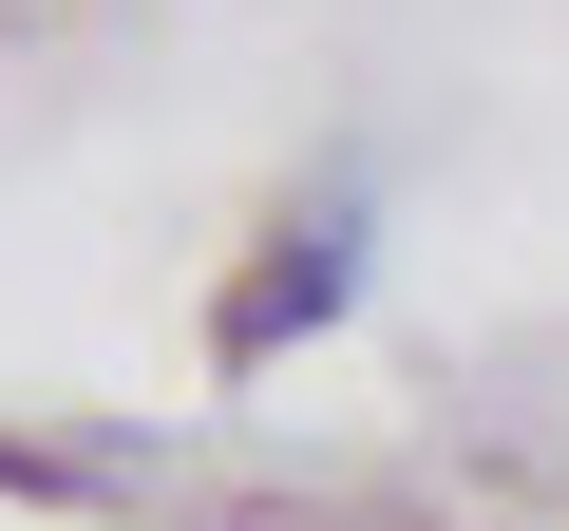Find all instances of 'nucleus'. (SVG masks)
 Returning <instances> with one entry per match:
<instances>
[{
	"instance_id": "nucleus-1",
	"label": "nucleus",
	"mask_w": 569,
	"mask_h": 531,
	"mask_svg": "<svg viewBox=\"0 0 569 531\" xmlns=\"http://www.w3.org/2000/svg\"><path fill=\"white\" fill-rule=\"evenodd\" d=\"M342 285H361V190H305V209L266 228L247 304H228L209 342H228V361H284V342H323V323H342Z\"/></svg>"
},
{
	"instance_id": "nucleus-2",
	"label": "nucleus",
	"mask_w": 569,
	"mask_h": 531,
	"mask_svg": "<svg viewBox=\"0 0 569 531\" xmlns=\"http://www.w3.org/2000/svg\"><path fill=\"white\" fill-rule=\"evenodd\" d=\"M0 493H77V455H39V437H0Z\"/></svg>"
}]
</instances>
